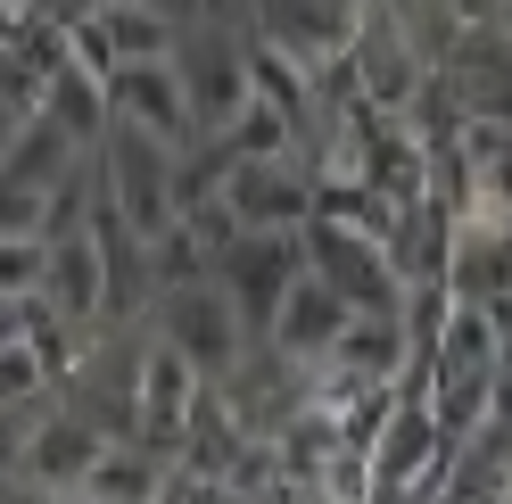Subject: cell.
Returning a JSON list of instances; mask_svg holds the SVG:
<instances>
[{
  "label": "cell",
  "instance_id": "obj_1",
  "mask_svg": "<svg viewBox=\"0 0 512 504\" xmlns=\"http://www.w3.org/2000/svg\"><path fill=\"white\" fill-rule=\"evenodd\" d=\"M240 298L232 290H182L174 298V356L182 364H232L240 356Z\"/></svg>",
  "mask_w": 512,
  "mask_h": 504
},
{
  "label": "cell",
  "instance_id": "obj_2",
  "mask_svg": "<svg viewBox=\"0 0 512 504\" xmlns=\"http://www.w3.org/2000/svg\"><path fill=\"white\" fill-rule=\"evenodd\" d=\"M339 323H347V298L331 281H290V298H281V348L290 356H314V348H339Z\"/></svg>",
  "mask_w": 512,
  "mask_h": 504
},
{
  "label": "cell",
  "instance_id": "obj_3",
  "mask_svg": "<svg viewBox=\"0 0 512 504\" xmlns=\"http://www.w3.org/2000/svg\"><path fill=\"white\" fill-rule=\"evenodd\" d=\"M290 281H298V265H290V248H281V240H240L232 248V298L240 306H248V290H256V306L290 298Z\"/></svg>",
  "mask_w": 512,
  "mask_h": 504
},
{
  "label": "cell",
  "instance_id": "obj_4",
  "mask_svg": "<svg viewBox=\"0 0 512 504\" xmlns=\"http://www.w3.org/2000/svg\"><path fill=\"white\" fill-rule=\"evenodd\" d=\"M100 42L116 50V67H133V58H166V50H174L166 17L133 9V0H116V9H100Z\"/></svg>",
  "mask_w": 512,
  "mask_h": 504
},
{
  "label": "cell",
  "instance_id": "obj_5",
  "mask_svg": "<svg viewBox=\"0 0 512 504\" xmlns=\"http://www.w3.org/2000/svg\"><path fill=\"white\" fill-rule=\"evenodd\" d=\"M223 199H232V215H240V224H273V215H298V191H290V182H281L273 166H240L232 182H223Z\"/></svg>",
  "mask_w": 512,
  "mask_h": 504
},
{
  "label": "cell",
  "instance_id": "obj_6",
  "mask_svg": "<svg viewBox=\"0 0 512 504\" xmlns=\"http://www.w3.org/2000/svg\"><path fill=\"white\" fill-rule=\"evenodd\" d=\"M42 273H50V240L42 232H0V298L42 290Z\"/></svg>",
  "mask_w": 512,
  "mask_h": 504
}]
</instances>
